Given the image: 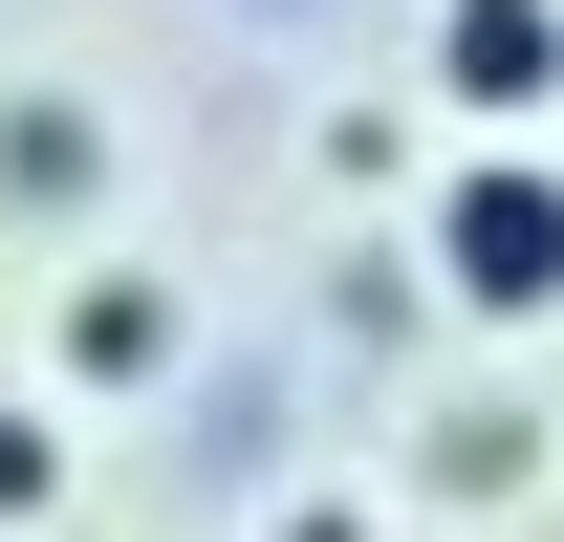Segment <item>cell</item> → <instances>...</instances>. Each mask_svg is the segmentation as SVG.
Instances as JSON below:
<instances>
[{
    "mask_svg": "<svg viewBox=\"0 0 564 542\" xmlns=\"http://www.w3.org/2000/svg\"><path fill=\"white\" fill-rule=\"evenodd\" d=\"M413 239L456 326H564V152H456Z\"/></svg>",
    "mask_w": 564,
    "mask_h": 542,
    "instance_id": "6da1fadb",
    "label": "cell"
},
{
    "mask_svg": "<svg viewBox=\"0 0 564 542\" xmlns=\"http://www.w3.org/2000/svg\"><path fill=\"white\" fill-rule=\"evenodd\" d=\"M434 109L478 152H521L564 109V0H434Z\"/></svg>",
    "mask_w": 564,
    "mask_h": 542,
    "instance_id": "7a4b0ae2",
    "label": "cell"
},
{
    "mask_svg": "<svg viewBox=\"0 0 564 542\" xmlns=\"http://www.w3.org/2000/svg\"><path fill=\"white\" fill-rule=\"evenodd\" d=\"M174 347H196V304H174L152 261H87V282H66V369H87V391H152Z\"/></svg>",
    "mask_w": 564,
    "mask_h": 542,
    "instance_id": "3957f363",
    "label": "cell"
},
{
    "mask_svg": "<svg viewBox=\"0 0 564 542\" xmlns=\"http://www.w3.org/2000/svg\"><path fill=\"white\" fill-rule=\"evenodd\" d=\"M87 174H109V131H87L66 87H44V109H0V196H44V217H66Z\"/></svg>",
    "mask_w": 564,
    "mask_h": 542,
    "instance_id": "277c9868",
    "label": "cell"
},
{
    "mask_svg": "<svg viewBox=\"0 0 564 542\" xmlns=\"http://www.w3.org/2000/svg\"><path fill=\"white\" fill-rule=\"evenodd\" d=\"M44 499H66V434H44V412H0V521H44Z\"/></svg>",
    "mask_w": 564,
    "mask_h": 542,
    "instance_id": "5b68a950",
    "label": "cell"
},
{
    "mask_svg": "<svg viewBox=\"0 0 564 542\" xmlns=\"http://www.w3.org/2000/svg\"><path fill=\"white\" fill-rule=\"evenodd\" d=\"M261 542H391V521H369V499H282Z\"/></svg>",
    "mask_w": 564,
    "mask_h": 542,
    "instance_id": "8992f818",
    "label": "cell"
}]
</instances>
